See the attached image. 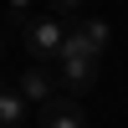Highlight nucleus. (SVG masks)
Returning <instances> with one entry per match:
<instances>
[{
	"instance_id": "f257e3e1",
	"label": "nucleus",
	"mask_w": 128,
	"mask_h": 128,
	"mask_svg": "<svg viewBox=\"0 0 128 128\" xmlns=\"http://www.w3.org/2000/svg\"><path fill=\"white\" fill-rule=\"evenodd\" d=\"M20 36H26V51H31V56L46 62V56H56V46H62V20H56V16H41V20L26 16Z\"/></svg>"
},
{
	"instance_id": "f03ea898",
	"label": "nucleus",
	"mask_w": 128,
	"mask_h": 128,
	"mask_svg": "<svg viewBox=\"0 0 128 128\" xmlns=\"http://www.w3.org/2000/svg\"><path fill=\"white\" fill-rule=\"evenodd\" d=\"M36 118H41V128H87V113H82L77 98H67V92H51Z\"/></svg>"
},
{
	"instance_id": "7ed1b4c3",
	"label": "nucleus",
	"mask_w": 128,
	"mask_h": 128,
	"mask_svg": "<svg viewBox=\"0 0 128 128\" xmlns=\"http://www.w3.org/2000/svg\"><path fill=\"white\" fill-rule=\"evenodd\" d=\"M56 62H62V87H67V98L92 92V82H98V56H56Z\"/></svg>"
},
{
	"instance_id": "20e7f679",
	"label": "nucleus",
	"mask_w": 128,
	"mask_h": 128,
	"mask_svg": "<svg viewBox=\"0 0 128 128\" xmlns=\"http://www.w3.org/2000/svg\"><path fill=\"white\" fill-rule=\"evenodd\" d=\"M16 92H20L26 102H46L51 92H56V77H51V72L41 67V62H36L31 72H20V77H16Z\"/></svg>"
},
{
	"instance_id": "39448f33",
	"label": "nucleus",
	"mask_w": 128,
	"mask_h": 128,
	"mask_svg": "<svg viewBox=\"0 0 128 128\" xmlns=\"http://www.w3.org/2000/svg\"><path fill=\"white\" fill-rule=\"evenodd\" d=\"M67 31H72V36H77L87 51H92V56H102V51H108V36H113V31H108V20H82V26H67Z\"/></svg>"
},
{
	"instance_id": "423d86ee",
	"label": "nucleus",
	"mask_w": 128,
	"mask_h": 128,
	"mask_svg": "<svg viewBox=\"0 0 128 128\" xmlns=\"http://www.w3.org/2000/svg\"><path fill=\"white\" fill-rule=\"evenodd\" d=\"M26 123V98L16 87H0V128H20Z\"/></svg>"
},
{
	"instance_id": "0eeeda50",
	"label": "nucleus",
	"mask_w": 128,
	"mask_h": 128,
	"mask_svg": "<svg viewBox=\"0 0 128 128\" xmlns=\"http://www.w3.org/2000/svg\"><path fill=\"white\" fill-rule=\"evenodd\" d=\"M46 5H51V16H56V20H62V16H72V10H77V5H82V0H46Z\"/></svg>"
},
{
	"instance_id": "6e6552de",
	"label": "nucleus",
	"mask_w": 128,
	"mask_h": 128,
	"mask_svg": "<svg viewBox=\"0 0 128 128\" xmlns=\"http://www.w3.org/2000/svg\"><path fill=\"white\" fill-rule=\"evenodd\" d=\"M26 5H31V0H10V10H26Z\"/></svg>"
},
{
	"instance_id": "1a4fd4ad",
	"label": "nucleus",
	"mask_w": 128,
	"mask_h": 128,
	"mask_svg": "<svg viewBox=\"0 0 128 128\" xmlns=\"http://www.w3.org/2000/svg\"><path fill=\"white\" fill-rule=\"evenodd\" d=\"M0 51H5V41H0Z\"/></svg>"
}]
</instances>
